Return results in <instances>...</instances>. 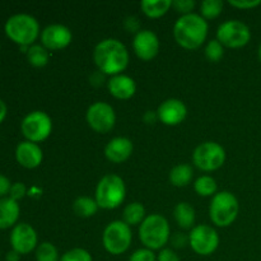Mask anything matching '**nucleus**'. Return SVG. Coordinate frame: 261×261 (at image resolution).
<instances>
[{"label":"nucleus","mask_w":261,"mask_h":261,"mask_svg":"<svg viewBox=\"0 0 261 261\" xmlns=\"http://www.w3.org/2000/svg\"><path fill=\"white\" fill-rule=\"evenodd\" d=\"M189 245L198 255H212L219 245V236L216 229L206 224H199L189 234Z\"/></svg>","instance_id":"nucleus-11"},{"label":"nucleus","mask_w":261,"mask_h":261,"mask_svg":"<svg viewBox=\"0 0 261 261\" xmlns=\"http://www.w3.org/2000/svg\"><path fill=\"white\" fill-rule=\"evenodd\" d=\"M229 5L237 8V9H254L261 5V0H229Z\"/></svg>","instance_id":"nucleus-35"},{"label":"nucleus","mask_w":261,"mask_h":261,"mask_svg":"<svg viewBox=\"0 0 261 261\" xmlns=\"http://www.w3.org/2000/svg\"><path fill=\"white\" fill-rule=\"evenodd\" d=\"M173 217H175L178 226L184 229L193 228L194 223H195V211H194V208L190 204L185 203V201L178 203L175 206Z\"/></svg>","instance_id":"nucleus-21"},{"label":"nucleus","mask_w":261,"mask_h":261,"mask_svg":"<svg viewBox=\"0 0 261 261\" xmlns=\"http://www.w3.org/2000/svg\"><path fill=\"white\" fill-rule=\"evenodd\" d=\"M93 60L101 73L115 76L127 68L129 53L121 41L106 38L94 48Z\"/></svg>","instance_id":"nucleus-1"},{"label":"nucleus","mask_w":261,"mask_h":261,"mask_svg":"<svg viewBox=\"0 0 261 261\" xmlns=\"http://www.w3.org/2000/svg\"><path fill=\"white\" fill-rule=\"evenodd\" d=\"M133 47L138 58L144 61H149L154 59L160 51V40L152 31L140 30L135 35Z\"/></svg>","instance_id":"nucleus-15"},{"label":"nucleus","mask_w":261,"mask_h":261,"mask_svg":"<svg viewBox=\"0 0 261 261\" xmlns=\"http://www.w3.org/2000/svg\"><path fill=\"white\" fill-rule=\"evenodd\" d=\"M158 120L168 126L181 124L188 115V109L182 101L176 98L166 99L160 105L157 110Z\"/></svg>","instance_id":"nucleus-16"},{"label":"nucleus","mask_w":261,"mask_h":261,"mask_svg":"<svg viewBox=\"0 0 261 261\" xmlns=\"http://www.w3.org/2000/svg\"><path fill=\"white\" fill-rule=\"evenodd\" d=\"M129 261H157V256L154 252L149 249H139L133 252Z\"/></svg>","instance_id":"nucleus-32"},{"label":"nucleus","mask_w":261,"mask_h":261,"mask_svg":"<svg viewBox=\"0 0 261 261\" xmlns=\"http://www.w3.org/2000/svg\"><path fill=\"white\" fill-rule=\"evenodd\" d=\"M172 7L175 8L176 12L182 13V15L190 14L191 10L195 8V2L194 0H173Z\"/></svg>","instance_id":"nucleus-33"},{"label":"nucleus","mask_w":261,"mask_h":261,"mask_svg":"<svg viewBox=\"0 0 261 261\" xmlns=\"http://www.w3.org/2000/svg\"><path fill=\"white\" fill-rule=\"evenodd\" d=\"M86 119L92 130L101 134L111 132L116 124V115L111 105L106 102H96L87 111Z\"/></svg>","instance_id":"nucleus-12"},{"label":"nucleus","mask_w":261,"mask_h":261,"mask_svg":"<svg viewBox=\"0 0 261 261\" xmlns=\"http://www.w3.org/2000/svg\"><path fill=\"white\" fill-rule=\"evenodd\" d=\"M157 261H180V257L171 249H163L158 254Z\"/></svg>","instance_id":"nucleus-36"},{"label":"nucleus","mask_w":261,"mask_h":261,"mask_svg":"<svg viewBox=\"0 0 261 261\" xmlns=\"http://www.w3.org/2000/svg\"><path fill=\"white\" fill-rule=\"evenodd\" d=\"M173 36L181 47L186 50H196L206 40L208 23L201 15L195 13L182 15L173 25Z\"/></svg>","instance_id":"nucleus-2"},{"label":"nucleus","mask_w":261,"mask_h":261,"mask_svg":"<svg viewBox=\"0 0 261 261\" xmlns=\"http://www.w3.org/2000/svg\"><path fill=\"white\" fill-rule=\"evenodd\" d=\"M193 162L201 171H216L226 162V150L218 143L205 142L194 150Z\"/></svg>","instance_id":"nucleus-9"},{"label":"nucleus","mask_w":261,"mask_h":261,"mask_svg":"<svg viewBox=\"0 0 261 261\" xmlns=\"http://www.w3.org/2000/svg\"><path fill=\"white\" fill-rule=\"evenodd\" d=\"M10 188H12V182L9 178L0 173V199L7 198V195H9Z\"/></svg>","instance_id":"nucleus-37"},{"label":"nucleus","mask_w":261,"mask_h":261,"mask_svg":"<svg viewBox=\"0 0 261 261\" xmlns=\"http://www.w3.org/2000/svg\"><path fill=\"white\" fill-rule=\"evenodd\" d=\"M107 87H109L110 94L117 99L132 98L137 91V84H135L134 79L130 78L129 75H124V74L112 76L107 83Z\"/></svg>","instance_id":"nucleus-19"},{"label":"nucleus","mask_w":261,"mask_h":261,"mask_svg":"<svg viewBox=\"0 0 261 261\" xmlns=\"http://www.w3.org/2000/svg\"><path fill=\"white\" fill-rule=\"evenodd\" d=\"M99 206L96 199L88 198V196H81L73 203L74 213L82 218H89V217L94 216Z\"/></svg>","instance_id":"nucleus-24"},{"label":"nucleus","mask_w":261,"mask_h":261,"mask_svg":"<svg viewBox=\"0 0 261 261\" xmlns=\"http://www.w3.org/2000/svg\"><path fill=\"white\" fill-rule=\"evenodd\" d=\"M7 114H8L7 105H5V102L3 101L2 98H0V124H2V122L5 120V117H7Z\"/></svg>","instance_id":"nucleus-41"},{"label":"nucleus","mask_w":261,"mask_h":261,"mask_svg":"<svg viewBox=\"0 0 261 261\" xmlns=\"http://www.w3.org/2000/svg\"><path fill=\"white\" fill-rule=\"evenodd\" d=\"M25 193H27V188L23 182H14L12 184V188H10L9 191V198L13 199V200L18 201L20 199L24 198Z\"/></svg>","instance_id":"nucleus-34"},{"label":"nucleus","mask_w":261,"mask_h":261,"mask_svg":"<svg viewBox=\"0 0 261 261\" xmlns=\"http://www.w3.org/2000/svg\"><path fill=\"white\" fill-rule=\"evenodd\" d=\"M71 31L63 24H50L41 32V42L47 50H61L70 45Z\"/></svg>","instance_id":"nucleus-14"},{"label":"nucleus","mask_w":261,"mask_h":261,"mask_svg":"<svg viewBox=\"0 0 261 261\" xmlns=\"http://www.w3.org/2000/svg\"><path fill=\"white\" fill-rule=\"evenodd\" d=\"M19 259H20V255L18 254L17 251H14V250L8 252L7 256H5V260L7 261H19Z\"/></svg>","instance_id":"nucleus-42"},{"label":"nucleus","mask_w":261,"mask_h":261,"mask_svg":"<svg viewBox=\"0 0 261 261\" xmlns=\"http://www.w3.org/2000/svg\"><path fill=\"white\" fill-rule=\"evenodd\" d=\"M37 233L35 228L28 223H18L13 227L10 233V245L12 250L19 255H27L37 249Z\"/></svg>","instance_id":"nucleus-13"},{"label":"nucleus","mask_w":261,"mask_h":261,"mask_svg":"<svg viewBox=\"0 0 261 261\" xmlns=\"http://www.w3.org/2000/svg\"><path fill=\"white\" fill-rule=\"evenodd\" d=\"M172 7L171 0H144L140 3L143 13L149 18H161Z\"/></svg>","instance_id":"nucleus-22"},{"label":"nucleus","mask_w":261,"mask_h":261,"mask_svg":"<svg viewBox=\"0 0 261 261\" xmlns=\"http://www.w3.org/2000/svg\"><path fill=\"white\" fill-rule=\"evenodd\" d=\"M126 188L120 176L110 175L103 176L99 180L96 189V201L99 208L115 209L125 200Z\"/></svg>","instance_id":"nucleus-5"},{"label":"nucleus","mask_w":261,"mask_h":261,"mask_svg":"<svg viewBox=\"0 0 261 261\" xmlns=\"http://www.w3.org/2000/svg\"><path fill=\"white\" fill-rule=\"evenodd\" d=\"M194 189L200 196H211L216 195L217 193V182L211 176H201L194 184Z\"/></svg>","instance_id":"nucleus-27"},{"label":"nucleus","mask_w":261,"mask_h":261,"mask_svg":"<svg viewBox=\"0 0 261 261\" xmlns=\"http://www.w3.org/2000/svg\"><path fill=\"white\" fill-rule=\"evenodd\" d=\"M133 234L130 226L124 221H114L105 228L102 244L111 255H121L132 245Z\"/></svg>","instance_id":"nucleus-7"},{"label":"nucleus","mask_w":261,"mask_h":261,"mask_svg":"<svg viewBox=\"0 0 261 261\" xmlns=\"http://www.w3.org/2000/svg\"><path fill=\"white\" fill-rule=\"evenodd\" d=\"M139 239L145 249L160 250L170 240V224L161 214L145 217L139 228Z\"/></svg>","instance_id":"nucleus-4"},{"label":"nucleus","mask_w":261,"mask_h":261,"mask_svg":"<svg viewBox=\"0 0 261 261\" xmlns=\"http://www.w3.org/2000/svg\"><path fill=\"white\" fill-rule=\"evenodd\" d=\"M194 176L193 167L189 165H178L170 172V182L177 188H184L191 182Z\"/></svg>","instance_id":"nucleus-23"},{"label":"nucleus","mask_w":261,"mask_h":261,"mask_svg":"<svg viewBox=\"0 0 261 261\" xmlns=\"http://www.w3.org/2000/svg\"><path fill=\"white\" fill-rule=\"evenodd\" d=\"M217 40L229 48L244 47L251 40V31L241 20H227L219 25L217 31Z\"/></svg>","instance_id":"nucleus-10"},{"label":"nucleus","mask_w":261,"mask_h":261,"mask_svg":"<svg viewBox=\"0 0 261 261\" xmlns=\"http://www.w3.org/2000/svg\"><path fill=\"white\" fill-rule=\"evenodd\" d=\"M60 261H93V259L87 250L71 249L60 257Z\"/></svg>","instance_id":"nucleus-31"},{"label":"nucleus","mask_w":261,"mask_h":261,"mask_svg":"<svg viewBox=\"0 0 261 261\" xmlns=\"http://www.w3.org/2000/svg\"><path fill=\"white\" fill-rule=\"evenodd\" d=\"M158 120V115L157 112H153V111H147L144 115V121L147 124H154L155 121Z\"/></svg>","instance_id":"nucleus-40"},{"label":"nucleus","mask_w":261,"mask_h":261,"mask_svg":"<svg viewBox=\"0 0 261 261\" xmlns=\"http://www.w3.org/2000/svg\"><path fill=\"white\" fill-rule=\"evenodd\" d=\"M19 204L9 196L0 199V229L14 227L19 219Z\"/></svg>","instance_id":"nucleus-20"},{"label":"nucleus","mask_w":261,"mask_h":261,"mask_svg":"<svg viewBox=\"0 0 261 261\" xmlns=\"http://www.w3.org/2000/svg\"><path fill=\"white\" fill-rule=\"evenodd\" d=\"M4 31L8 38L20 47H30L40 35V24L32 15L14 14L8 18Z\"/></svg>","instance_id":"nucleus-3"},{"label":"nucleus","mask_w":261,"mask_h":261,"mask_svg":"<svg viewBox=\"0 0 261 261\" xmlns=\"http://www.w3.org/2000/svg\"><path fill=\"white\" fill-rule=\"evenodd\" d=\"M124 222L127 226H138V224L143 223L145 219V209L138 201H134L132 204H127L126 208L124 209Z\"/></svg>","instance_id":"nucleus-25"},{"label":"nucleus","mask_w":261,"mask_h":261,"mask_svg":"<svg viewBox=\"0 0 261 261\" xmlns=\"http://www.w3.org/2000/svg\"><path fill=\"white\" fill-rule=\"evenodd\" d=\"M172 242L176 247H184L186 244H189V236H182L181 233H175L172 237Z\"/></svg>","instance_id":"nucleus-39"},{"label":"nucleus","mask_w":261,"mask_h":261,"mask_svg":"<svg viewBox=\"0 0 261 261\" xmlns=\"http://www.w3.org/2000/svg\"><path fill=\"white\" fill-rule=\"evenodd\" d=\"M27 60L35 68H42V66L47 65L48 63V50L43 47L42 45H32L28 47L27 53Z\"/></svg>","instance_id":"nucleus-26"},{"label":"nucleus","mask_w":261,"mask_h":261,"mask_svg":"<svg viewBox=\"0 0 261 261\" xmlns=\"http://www.w3.org/2000/svg\"><path fill=\"white\" fill-rule=\"evenodd\" d=\"M124 25L125 28H126L127 32H139V28H140V24H139V19H138L137 17H127L126 19H125L124 22Z\"/></svg>","instance_id":"nucleus-38"},{"label":"nucleus","mask_w":261,"mask_h":261,"mask_svg":"<svg viewBox=\"0 0 261 261\" xmlns=\"http://www.w3.org/2000/svg\"><path fill=\"white\" fill-rule=\"evenodd\" d=\"M36 261H60L58 249L50 242H42L36 249Z\"/></svg>","instance_id":"nucleus-29"},{"label":"nucleus","mask_w":261,"mask_h":261,"mask_svg":"<svg viewBox=\"0 0 261 261\" xmlns=\"http://www.w3.org/2000/svg\"><path fill=\"white\" fill-rule=\"evenodd\" d=\"M42 149L36 143L24 140V142H20L15 148V160L22 167L28 168V170L38 167L42 162Z\"/></svg>","instance_id":"nucleus-17"},{"label":"nucleus","mask_w":261,"mask_h":261,"mask_svg":"<svg viewBox=\"0 0 261 261\" xmlns=\"http://www.w3.org/2000/svg\"><path fill=\"white\" fill-rule=\"evenodd\" d=\"M239 200L229 191H221L212 199L209 216L212 222L218 227H228L239 216Z\"/></svg>","instance_id":"nucleus-6"},{"label":"nucleus","mask_w":261,"mask_h":261,"mask_svg":"<svg viewBox=\"0 0 261 261\" xmlns=\"http://www.w3.org/2000/svg\"><path fill=\"white\" fill-rule=\"evenodd\" d=\"M134 145L132 140L124 137H117L110 140L105 148V155L114 163H122L132 155Z\"/></svg>","instance_id":"nucleus-18"},{"label":"nucleus","mask_w":261,"mask_h":261,"mask_svg":"<svg viewBox=\"0 0 261 261\" xmlns=\"http://www.w3.org/2000/svg\"><path fill=\"white\" fill-rule=\"evenodd\" d=\"M224 55L223 45L218 40L209 41L208 45L205 46V56L212 63H218Z\"/></svg>","instance_id":"nucleus-30"},{"label":"nucleus","mask_w":261,"mask_h":261,"mask_svg":"<svg viewBox=\"0 0 261 261\" xmlns=\"http://www.w3.org/2000/svg\"><path fill=\"white\" fill-rule=\"evenodd\" d=\"M223 10V2L221 0H205L200 5L201 17L204 19H214Z\"/></svg>","instance_id":"nucleus-28"},{"label":"nucleus","mask_w":261,"mask_h":261,"mask_svg":"<svg viewBox=\"0 0 261 261\" xmlns=\"http://www.w3.org/2000/svg\"><path fill=\"white\" fill-rule=\"evenodd\" d=\"M22 134L28 142L40 143L47 139L53 130V121L50 116L43 111L30 112L20 124Z\"/></svg>","instance_id":"nucleus-8"},{"label":"nucleus","mask_w":261,"mask_h":261,"mask_svg":"<svg viewBox=\"0 0 261 261\" xmlns=\"http://www.w3.org/2000/svg\"><path fill=\"white\" fill-rule=\"evenodd\" d=\"M259 59H260V61H261V45H260V47H259Z\"/></svg>","instance_id":"nucleus-43"}]
</instances>
